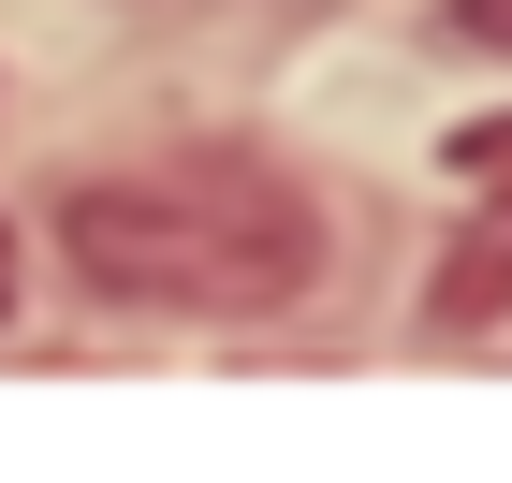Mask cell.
<instances>
[{
    "mask_svg": "<svg viewBox=\"0 0 512 483\" xmlns=\"http://www.w3.org/2000/svg\"><path fill=\"white\" fill-rule=\"evenodd\" d=\"M439 161H454V176H469V191H483V205L512 220V118H469V132H454Z\"/></svg>",
    "mask_w": 512,
    "mask_h": 483,
    "instance_id": "2",
    "label": "cell"
},
{
    "mask_svg": "<svg viewBox=\"0 0 512 483\" xmlns=\"http://www.w3.org/2000/svg\"><path fill=\"white\" fill-rule=\"evenodd\" d=\"M59 264L161 322H278L322 293V205L249 147L118 161V176L59 191Z\"/></svg>",
    "mask_w": 512,
    "mask_h": 483,
    "instance_id": "1",
    "label": "cell"
},
{
    "mask_svg": "<svg viewBox=\"0 0 512 483\" xmlns=\"http://www.w3.org/2000/svg\"><path fill=\"white\" fill-rule=\"evenodd\" d=\"M454 30H469V44H512V0H454Z\"/></svg>",
    "mask_w": 512,
    "mask_h": 483,
    "instance_id": "3",
    "label": "cell"
},
{
    "mask_svg": "<svg viewBox=\"0 0 512 483\" xmlns=\"http://www.w3.org/2000/svg\"><path fill=\"white\" fill-rule=\"evenodd\" d=\"M0 308H15V235H0Z\"/></svg>",
    "mask_w": 512,
    "mask_h": 483,
    "instance_id": "4",
    "label": "cell"
}]
</instances>
